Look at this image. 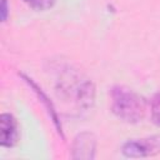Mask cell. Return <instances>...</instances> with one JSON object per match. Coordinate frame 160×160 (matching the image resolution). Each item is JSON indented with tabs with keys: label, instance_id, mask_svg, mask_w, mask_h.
<instances>
[{
	"label": "cell",
	"instance_id": "obj_6",
	"mask_svg": "<svg viewBox=\"0 0 160 160\" xmlns=\"http://www.w3.org/2000/svg\"><path fill=\"white\" fill-rule=\"evenodd\" d=\"M8 18V2L6 0H2L1 1V20L5 21Z\"/></svg>",
	"mask_w": 160,
	"mask_h": 160
},
{
	"label": "cell",
	"instance_id": "obj_5",
	"mask_svg": "<svg viewBox=\"0 0 160 160\" xmlns=\"http://www.w3.org/2000/svg\"><path fill=\"white\" fill-rule=\"evenodd\" d=\"M29 6L35 10H48L54 6L56 0H25Z\"/></svg>",
	"mask_w": 160,
	"mask_h": 160
},
{
	"label": "cell",
	"instance_id": "obj_4",
	"mask_svg": "<svg viewBox=\"0 0 160 160\" xmlns=\"http://www.w3.org/2000/svg\"><path fill=\"white\" fill-rule=\"evenodd\" d=\"M150 111L151 119L156 125H160V92H158L150 102Z\"/></svg>",
	"mask_w": 160,
	"mask_h": 160
},
{
	"label": "cell",
	"instance_id": "obj_2",
	"mask_svg": "<svg viewBox=\"0 0 160 160\" xmlns=\"http://www.w3.org/2000/svg\"><path fill=\"white\" fill-rule=\"evenodd\" d=\"M121 151L129 158H146L160 152V135L142 139H131L124 142Z\"/></svg>",
	"mask_w": 160,
	"mask_h": 160
},
{
	"label": "cell",
	"instance_id": "obj_1",
	"mask_svg": "<svg viewBox=\"0 0 160 160\" xmlns=\"http://www.w3.org/2000/svg\"><path fill=\"white\" fill-rule=\"evenodd\" d=\"M111 109L122 121L139 122L145 114V100L129 88L114 86L111 89Z\"/></svg>",
	"mask_w": 160,
	"mask_h": 160
},
{
	"label": "cell",
	"instance_id": "obj_3",
	"mask_svg": "<svg viewBox=\"0 0 160 160\" xmlns=\"http://www.w3.org/2000/svg\"><path fill=\"white\" fill-rule=\"evenodd\" d=\"M0 142L5 148H12L19 139L18 121L11 114H1L0 116Z\"/></svg>",
	"mask_w": 160,
	"mask_h": 160
}]
</instances>
